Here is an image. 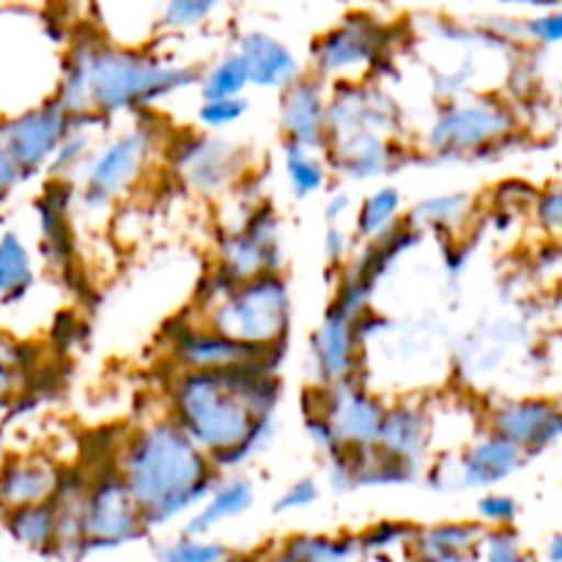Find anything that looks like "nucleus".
<instances>
[{"mask_svg": "<svg viewBox=\"0 0 562 562\" xmlns=\"http://www.w3.org/2000/svg\"><path fill=\"white\" fill-rule=\"evenodd\" d=\"M464 558H459V560H431V558H420L417 562H461Z\"/></svg>", "mask_w": 562, "mask_h": 562, "instance_id": "obj_41", "label": "nucleus"}, {"mask_svg": "<svg viewBox=\"0 0 562 562\" xmlns=\"http://www.w3.org/2000/svg\"><path fill=\"white\" fill-rule=\"evenodd\" d=\"M327 250H329V256H333V258L344 256V250H346V236L340 234V231H329Z\"/></svg>", "mask_w": 562, "mask_h": 562, "instance_id": "obj_39", "label": "nucleus"}, {"mask_svg": "<svg viewBox=\"0 0 562 562\" xmlns=\"http://www.w3.org/2000/svg\"><path fill=\"white\" fill-rule=\"evenodd\" d=\"M355 318L357 313L346 311V307H335L329 313L327 324L316 338V357L318 368L327 379H346L351 373V362H355Z\"/></svg>", "mask_w": 562, "mask_h": 562, "instance_id": "obj_14", "label": "nucleus"}, {"mask_svg": "<svg viewBox=\"0 0 562 562\" xmlns=\"http://www.w3.org/2000/svg\"><path fill=\"white\" fill-rule=\"evenodd\" d=\"M184 80H192V75L165 69L143 55L124 53V49H99L71 69L58 104L64 110H82L91 99L104 113H113V110L148 102L157 93L173 91Z\"/></svg>", "mask_w": 562, "mask_h": 562, "instance_id": "obj_3", "label": "nucleus"}, {"mask_svg": "<svg viewBox=\"0 0 562 562\" xmlns=\"http://www.w3.org/2000/svg\"><path fill=\"white\" fill-rule=\"evenodd\" d=\"M387 162V148L371 132H355L349 137L344 148H340V162L338 168L351 173L355 179H362V176L379 173Z\"/></svg>", "mask_w": 562, "mask_h": 562, "instance_id": "obj_21", "label": "nucleus"}, {"mask_svg": "<svg viewBox=\"0 0 562 562\" xmlns=\"http://www.w3.org/2000/svg\"><path fill=\"white\" fill-rule=\"evenodd\" d=\"M143 514L132 499L124 481L99 483L97 492L88 497L86 516L80 519L82 547L88 549H110L119 543L132 541L140 532Z\"/></svg>", "mask_w": 562, "mask_h": 562, "instance_id": "obj_5", "label": "nucleus"}, {"mask_svg": "<svg viewBox=\"0 0 562 562\" xmlns=\"http://www.w3.org/2000/svg\"><path fill=\"white\" fill-rule=\"evenodd\" d=\"M486 562H527L525 554H521L519 543L514 541V536H494L488 541L486 549Z\"/></svg>", "mask_w": 562, "mask_h": 562, "instance_id": "obj_33", "label": "nucleus"}, {"mask_svg": "<svg viewBox=\"0 0 562 562\" xmlns=\"http://www.w3.org/2000/svg\"><path fill=\"white\" fill-rule=\"evenodd\" d=\"M267 351L261 346L236 344L223 335H201V338H187L179 346V357L190 368L198 371H225V368L256 366Z\"/></svg>", "mask_w": 562, "mask_h": 562, "instance_id": "obj_12", "label": "nucleus"}, {"mask_svg": "<svg viewBox=\"0 0 562 562\" xmlns=\"http://www.w3.org/2000/svg\"><path fill=\"white\" fill-rule=\"evenodd\" d=\"M541 214H543V220H547V225L558 228L560 225V195L558 192L541 198Z\"/></svg>", "mask_w": 562, "mask_h": 562, "instance_id": "obj_38", "label": "nucleus"}, {"mask_svg": "<svg viewBox=\"0 0 562 562\" xmlns=\"http://www.w3.org/2000/svg\"><path fill=\"white\" fill-rule=\"evenodd\" d=\"M510 126V115L499 104H470L448 110L431 132V143L439 151H467L503 135Z\"/></svg>", "mask_w": 562, "mask_h": 562, "instance_id": "obj_6", "label": "nucleus"}, {"mask_svg": "<svg viewBox=\"0 0 562 562\" xmlns=\"http://www.w3.org/2000/svg\"><path fill=\"white\" fill-rule=\"evenodd\" d=\"M11 382H14V376H11L9 368H5L3 362H0V398H3V395L9 393V390H11Z\"/></svg>", "mask_w": 562, "mask_h": 562, "instance_id": "obj_40", "label": "nucleus"}, {"mask_svg": "<svg viewBox=\"0 0 562 562\" xmlns=\"http://www.w3.org/2000/svg\"><path fill=\"white\" fill-rule=\"evenodd\" d=\"M159 562H228V552L220 543H201L187 538L165 549Z\"/></svg>", "mask_w": 562, "mask_h": 562, "instance_id": "obj_28", "label": "nucleus"}, {"mask_svg": "<svg viewBox=\"0 0 562 562\" xmlns=\"http://www.w3.org/2000/svg\"><path fill=\"white\" fill-rule=\"evenodd\" d=\"M475 541H477L475 527L442 525V527H434V530L423 532L417 549H420V558L459 560L470 552L472 543Z\"/></svg>", "mask_w": 562, "mask_h": 562, "instance_id": "obj_22", "label": "nucleus"}, {"mask_svg": "<svg viewBox=\"0 0 562 562\" xmlns=\"http://www.w3.org/2000/svg\"><path fill=\"white\" fill-rule=\"evenodd\" d=\"M247 110L245 99H220V102H206L201 108V121L209 126H223L231 121L241 119Z\"/></svg>", "mask_w": 562, "mask_h": 562, "instance_id": "obj_31", "label": "nucleus"}, {"mask_svg": "<svg viewBox=\"0 0 562 562\" xmlns=\"http://www.w3.org/2000/svg\"><path fill=\"white\" fill-rule=\"evenodd\" d=\"M530 27H532V33H536V36L543 38V42L554 44L560 38V33H562V20H560V16H547V20H536Z\"/></svg>", "mask_w": 562, "mask_h": 562, "instance_id": "obj_36", "label": "nucleus"}, {"mask_svg": "<svg viewBox=\"0 0 562 562\" xmlns=\"http://www.w3.org/2000/svg\"><path fill=\"white\" fill-rule=\"evenodd\" d=\"M225 151L220 143H203L192 157V179L203 181V184H220L225 179Z\"/></svg>", "mask_w": 562, "mask_h": 562, "instance_id": "obj_29", "label": "nucleus"}, {"mask_svg": "<svg viewBox=\"0 0 562 562\" xmlns=\"http://www.w3.org/2000/svg\"><path fill=\"white\" fill-rule=\"evenodd\" d=\"M55 527H58V516L47 505L20 508L11 519V532L31 549H47L55 541Z\"/></svg>", "mask_w": 562, "mask_h": 562, "instance_id": "obj_23", "label": "nucleus"}, {"mask_svg": "<svg viewBox=\"0 0 562 562\" xmlns=\"http://www.w3.org/2000/svg\"><path fill=\"white\" fill-rule=\"evenodd\" d=\"M324 121H327V113H324L318 88L311 82L291 86L283 102V124L291 135V143L302 148L318 146L324 140Z\"/></svg>", "mask_w": 562, "mask_h": 562, "instance_id": "obj_15", "label": "nucleus"}, {"mask_svg": "<svg viewBox=\"0 0 562 562\" xmlns=\"http://www.w3.org/2000/svg\"><path fill=\"white\" fill-rule=\"evenodd\" d=\"M494 431L497 437L508 439L516 448H541L558 439L560 434V412L552 404H538V401H525V404H510L494 415Z\"/></svg>", "mask_w": 562, "mask_h": 562, "instance_id": "obj_8", "label": "nucleus"}, {"mask_svg": "<svg viewBox=\"0 0 562 562\" xmlns=\"http://www.w3.org/2000/svg\"><path fill=\"white\" fill-rule=\"evenodd\" d=\"M55 477L44 467H11L0 483V494L11 508H31L44 505V499L53 494Z\"/></svg>", "mask_w": 562, "mask_h": 562, "instance_id": "obj_19", "label": "nucleus"}, {"mask_svg": "<svg viewBox=\"0 0 562 562\" xmlns=\"http://www.w3.org/2000/svg\"><path fill=\"white\" fill-rule=\"evenodd\" d=\"M31 278V258L25 247L14 234H5L0 239V291L14 294V291L27 289Z\"/></svg>", "mask_w": 562, "mask_h": 562, "instance_id": "obj_24", "label": "nucleus"}, {"mask_svg": "<svg viewBox=\"0 0 562 562\" xmlns=\"http://www.w3.org/2000/svg\"><path fill=\"white\" fill-rule=\"evenodd\" d=\"M214 327L223 338L263 349L285 335L289 291L278 278H267V274L245 285H234L228 300L214 313Z\"/></svg>", "mask_w": 562, "mask_h": 562, "instance_id": "obj_4", "label": "nucleus"}, {"mask_svg": "<svg viewBox=\"0 0 562 562\" xmlns=\"http://www.w3.org/2000/svg\"><path fill=\"white\" fill-rule=\"evenodd\" d=\"M278 258V241H274L272 223H256L247 234L236 236L225 247V267H228L231 283L245 278H263Z\"/></svg>", "mask_w": 562, "mask_h": 562, "instance_id": "obj_13", "label": "nucleus"}, {"mask_svg": "<svg viewBox=\"0 0 562 562\" xmlns=\"http://www.w3.org/2000/svg\"><path fill=\"white\" fill-rule=\"evenodd\" d=\"M376 442L382 445L384 456L395 464L404 467L409 461H417V456L426 448V428H423L420 415L409 409H395L384 415Z\"/></svg>", "mask_w": 562, "mask_h": 562, "instance_id": "obj_18", "label": "nucleus"}, {"mask_svg": "<svg viewBox=\"0 0 562 562\" xmlns=\"http://www.w3.org/2000/svg\"><path fill=\"white\" fill-rule=\"evenodd\" d=\"M467 195H445V198H434V201L420 203L417 214L428 223H456L461 214L467 212Z\"/></svg>", "mask_w": 562, "mask_h": 562, "instance_id": "obj_30", "label": "nucleus"}, {"mask_svg": "<svg viewBox=\"0 0 562 562\" xmlns=\"http://www.w3.org/2000/svg\"><path fill=\"white\" fill-rule=\"evenodd\" d=\"M212 9V3H192V0L187 3V0H181V3L168 5L165 20H170V25H195V22L201 20L203 14H209Z\"/></svg>", "mask_w": 562, "mask_h": 562, "instance_id": "obj_32", "label": "nucleus"}, {"mask_svg": "<svg viewBox=\"0 0 562 562\" xmlns=\"http://www.w3.org/2000/svg\"><path fill=\"white\" fill-rule=\"evenodd\" d=\"M289 176L296 195H311L324 184V168L296 143H289Z\"/></svg>", "mask_w": 562, "mask_h": 562, "instance_id": "obj_27", "label": "nucleus"}, {"mask_svg": "<svg viewBox=\"0 0 562 562\" xmlns=\"http://www.w3.org/2000/svg\"><path fill=\"white\" fill-rule=\"evenodd\" d=\"M376 53V38L371 25H346L327 36L318 47V66L324 71L349 69L355 64H368Z\"/></svg>", "mask_w": 562, "mask_h": 562, "instance_id": "obj_17", "label": "nucleus"}, {"mask_svg": "<svg viewBox=\"0 0 562 562\" xmlns=\"http://www.w3.org/2000/svg\"><path fill=\"white\" fill-rule=\"evenodd\" d=\"M274 393L272 379L256 366L190 373L179 387L181 431L214 450L220 464H236L261 437Z\"/></svg>", "mask_w": 562, "mask_h": 562, "instance_id": "obj_1", "label": "nucleus"}, {"mask_svg": "<svg viewBox=\"0 0 562 562\" xmlns=\"http://www.w3.org/2000/svg\"><path fill=\"white\" fill-rule=\"evenodd\" d=\"M14 179H16V168H14V162L9 159V154H5L3 140H0V195H3L11 184H14Z\"/></svg>", "mask_w": 562, "mask_h": 562, "instance_id": "obj_37", "label": "nucleus"}, {"mask_svg": "<svg viewBox=\"0 0 562 562\" xmlns=\"http://www.w3.org/2000/svg\"><path fill=\"white\" fill-rule=\"evenodd\" d=\"M239 58L247 71V82H256L261 88H285L300 75L294 55L263 33H250L241 42Z\"/></svg>", "mask_w": 562, "mask_h": 562, "instance_id": "obj_11", "label": "nucleus"}, {"mask_svg": "<svg viewBox=\"0 0 562 562\" xmlns=\"http://www.w3.org/2000/svg\"><path fill=\"white\" fill-rule=\"evenodd\" d=\"M387 412L382 409V404L373 398H368L366 393H355V390H344L335 398L333 409H329L327 423L333 426L338 445L355 442V445H376L379 431H382V423Z\"/></svg>", "mask_w": 562, "mask_h": 562, "instance_id": "obj_10", "label": "nucleus"}, {"mask_svg": "<svg viewBox=\"0 0 562 562\" xmlns=\"http://www.w3.org/2000/svg\"><path fill=\"white\" fill-rule=\"evenodd\" d=\"M316 486L311 481H300L285 492V497L274 505V510H294V508H307V505L316 499Z\"/></svg>", "mask_w": 562, "mask_h": 562, "instance_id": "obj_34", "label": "nucleus"}, {"mask_svg": "<svg viewBox=\"0 0 562 562\" xmlns=\"http://www.w3.org/2000/svg\"><path fill=\"white\" fill-rule=\"evenodd\" d=\"M247 86V71L241 66L239 55H228L220 60L209 75L206 86H203V97L206 102H220V99H239L241 88Z\"/></svg>", "mask_w": 562, "mask_h": 562, "instance_id": "obj_25", "label": "nucleus"}, {"mask_svg": "<svg viewBox=\"0 0 562 562\" xmlns=\"http://www.w3.org/2000/svg\"><path fill=\"white\" fill-rule=\"evenodd\" d=\"M146 159V137L126 135L115 140L102 157L93 162L88 176V201H108L110 195L124 190Z\"/></svg>", "mask_w": 562, "mask_h": 562, "instance_id": "obj_9", "label": "nucleus"}, {"mask_svg": "<svg viewBox=\"0 0 562 562\" xmlns=\"http://www.w3.org/2000/svg\"><path fill=\"white\" fill-rule=\"evenodd\" d=\"M124 486L140 508L143 525H159L206 494L209 464L181 428L157 426L132 445Z\"/></svg>", "mask_w": 562, "mask_h": 562, "instance_id": "obj_2", "label": "nucleus"}, {"mask_svg": "<svg viewBox=\"0 0 562 562\" xmlns=\"http://www.w3.org/2000/svg\"><path fill=\"white\" fill-rule=\"evenodd\" d=\"M481 514L497 525H505L516 516V503L510 497H486L481 503Z\"/></svg>", "mask_w": 562, "mask_h": 562, "instance_id": "obj_35", "label": "nucleus"}, {"mask_svg": "<svg viewBox=\"0 0 562 562\" xmlns=\"http://www.w3.org/2000/svg\"><path fill=\"white\" fill-rule=\"evenodd\" d=\"M401 198L395 190H379L376 195L368 198V203L362 206L360 214V234L366 236H379L393 225L395 214H398Z\"/></svg>", "mask_w": 562, "mask_h": 562, "instance_id": "obj_26", "label": "nucleus"}, {"mask_svg": "<svg viewBox=\"0 0 562 562\" xmlns=\"http://www.w3.org/2000/svg\"><path fill=\"white\" fill-rule=\"evenodd\" d=\"M66 132V110L60 108H44L33 110V113L22 115L5 132V154L14 162V168L31 170L42 165L55 146L60 143Z\"/></svg>", "mask_w": 562, "mask_h": 562, "instance_id": "obj_7", "label": "nucleus"}, {"mask_svg": "<svg viewBox=\"0 0 562 562\" xmlns=\"http://www.w3.org/2000/svg\"><path fill=\"white\" fill-rule=\"evenodd\" d=\"M521 459H525V453L514 442H508L503 437H492L477 445L461 461V481L467 486H492V483L503 481L510 472L519 470Z\"/></svg>", "mask_w": 562, "mask_h": 562, "instance_id": "obj_16", "label": "nucleus"}, {"mask_svg": "<svg viewBox=\"0 0 562 562\" xmlns=\"http://www.w3.org/2000/svg\"><path fill=\"white\" fill-rule=\"evenodd\" d=\"M250 505H252L250 483L245 481L228 483V486L220 488V492L212 497V503H209L195 519H192L190 530L187 532H190V538L203 536V532H209L212 527H217L220 521H228V519H236V516H241Z\"/></svg>", "mask_w": 562, "mask_h": 562, "instance_id": "obj_20", "label": "nucleus"}]
</instances>
